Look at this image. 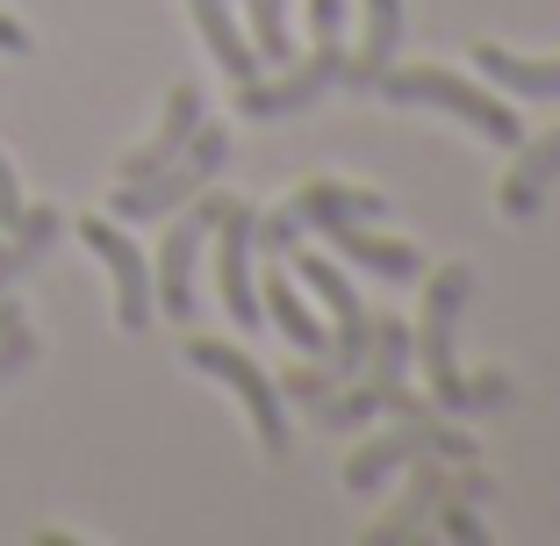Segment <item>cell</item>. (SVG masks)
I'll use <instances>...</instances> for the list:
<instances>
[{"label":"cell","mask_w":560,"mask_h":546,"mask_svg":"<svg viewBox=\"0 0 560 546\" xmlns=\"http://www.w3.org/2000/svg\"><path fill=\"white\" fill-rule=\"evenodd\" d=\"M467 295H475V274L467 266H431L424 281V316H417L410 332V352L424 360V381H431V410L445 417H467V410H503L511 403V381L503 374H460V360H453V324H460Z\"/></svg>","instance_id":"cell-1"},{"label":"cell","mask_w":560,"mask_h":546,"mask_svg":"<svg viewBox=\"0 0 560 546\" xmlns=\"http://www.w3.org/2000/svg\"><path fill=\"white\" fill-rule=\"evenodd\" d=\"M381 94L388 101H402V108H445V116H460L467 130H481L489 144H517V108L511 101H495L489 86H475V80H460V72H445V66H388L381 72Z\"/></svg>","instance_id":"cell-2"},{"label":"cell","mask_w":560,"mask_h":546,"mask_svg":"<svg viewBox=\"0 0 560 546\" xmlns=\"http://www.w3.org/2000/svg\"><path fill=\"white\" fill-rule=\"evenodd\" d=\"M223 159H231V130H223V123H201V130L187 137L180 159H165L159 173H144V181H122V187H116V216H122V223L173 216L180 201H195L201 187L223 173Z\"/></svg>","instance_id":"cell-3"},{"label":"cell","mask_w":560,"mask_h":546,"mask_svg":"<svg viewBox=\"0 0 560 546\" xmlns=\"http://www.w3.org/2000/svg\"><path fill=\"white\" fill-rule=\"evenodd\" d=\"M417 453H439V461L460 467V461H475V439L453 431V425H445V410H431V403H424V410H410L396 431H374V439L352 453V461H346V489H360V497H366V489H381L388 475H402Z\"/></svg>","instance_id":"cell-4"},{"label":"cell","mask_w":560,"mask_h":546,"mask_svg":"<svg viewBox=\"0 0 560 546\" xmlns=\"http://www.w3.org/2000/svg\"><path fill=\"white\" fill-rule=\"evenodd\" d=\"M288 259V274H295L302 288H316V302L330 310V374L346 381V374H360L366 367V338H374V316H366V295L346 281V266L338 259H324V252H302V245H288L280 252Z\"/></svg>","instance_id":"cell-5"},{"label":"cell","mask_w":560,"mask_h":546,"mask_svg":"<svg viewBox=\"0 0 560 546\" xmlns=\"http://www.w3.org/2000/svg\"><path fill=\"white\" fill-rule=\"evenodd\" d=\"M187 367H201V374H215L223 388H231L237 403H245V417H252V431H259V446L273 453H288V396H280V381L266 374L252 352H237V346H223V338H187Z\"/></svg>","instance_id":"cell-6"},{"label":"cell","mask_w":560,"mask_h":546,"mask_svg":"<svg viewBox=\"0 0 560 546\" xmlns=\"http://www.w3.org/2000/svg\"><path fill=\"white\" fill-rule=\"evenodd\" d=\"M223 209H231L223 195L180 201V209H173V231H165L159 266H151V302H159L173 324H187V316H195V259H201V237L215 231V216H223Z\"/></svg>","instance_id":"cell-7"},{"label":"cell","mask_w":560,"mask_h":546,"mask_svg":"<svg viewBox=\"0 0 560 546\" xmlns=\"http://www.w3.org/2000/svg\"><path fill=\"white\" fill-rule=\"evenodd\" d=\"M338 80H346V44H338V36H316V50L295 58V66H280V80H245L237 86V108L259 116V123L302 116V108H316Z\"/></svg>","instance_id":"cell-8"},{"label":"cell","mask_w":560,"mask_h":546,"mask_svg":"<svg viewBox=\"0 0 560 546\" xmlns=\"http://www.w3.org/2000/svg\"><path fill=\"white\" fill-rule=\"evenodd\" d=\"M252 223L259 216L245 209V201H231V209L215 216V288H223V310H231V324H245V332H259V281H252Z\"/></svg>","instance_id":"cell-9"},{"label":"cell","mask_w":560,"mask_h":546,"mask_svg":"<svg viewBox=\"0 0 560 546\" xmlns=\"http://www.w3.org/2000/svg\"><path fill=\"white\" fill-rule=\"evenodd\" d=\"M80 237H86V252H101V266L116 274V324H122V332H144L151 316H159V302H151V266H144V252H137L130 237L108 223V216H80Z\"/></svg>","instance_id":"cell-10"},{"label":"cell","mask_w":560,"mask_h":546,"mask_svg":"<svg viewBox=\"0 0 560 546\" xmlns=\"http://www.w3.org/2000/svg\"><path fill=\"white\" fill-rule=\"evenodd\" d=\"M302 410L316 417V431H352V425H366V417H410V410H424V396H410L402 381H352V388H324V396H310Z\"/></svg>","instance_id":"cell-11"},{"label":"cell","mask_w":560,"mask_h":546,"mask_svg":"<svg viewBox=\"0 0 560 546\" xmlns=\"http://www.w3.org/2000/svg\"><path fill=\"white\" fill-rule=\"evenodd\" d=\"M445 481H453V461H439V453H417L402 503H396L388 518H374V525H366V546H388V539H410V532H424V525H431V503L445 497Z\"/></svg>","instance_id":"cell-12"},{"label":"cell","mask_w":560,"mask_h":546,"mask_svg":"<svg viewBox=\"0 0 560 546\" xmlns=\"http://www.w3.org/2000/svg\"><path fill=\"white\" fill-rule=\"evenodd\" d=\"M259 310L280 324V338L302 352H316V360H330V324L302 302V281L288 274V266H273V274H259Z\"/></svg>","instance_id":"cell-13"},{"label":"cell","mask_w":560,"mask_h":546,"mask_svg":"<svg viewBox=\"0 0 560 546\" xmlns=\"http://www.w3.org/2000/svg\"><path fill=\"white\" fill-rule=\"evenodd\" d=\"M280 209L295 216L302 231H316V237H324L330 223H352V216L366 223V216H381V209H388V195H381V187H346V181H310L302 195H288V201H280Z\"/></svg>","instance_id":"cell-14"},{"label":"cell","mask_w":560,"mask_h":546,"mask_svg":"<svg viewBox=\"0 0 560 546\" xmlns=\"http://www.w3.org/2000/svg\"><path fill=\"white\" fill-rule=\"evenodd\" d=\"M330 245L346 252L352 266H366V274H381V281H417V274H424V252L417 245H402V237H381V231H366L360 216H352V223H330Z\"/></svg>","instance_id":"cell-15"},{"label":"cell","mask_w":560,"mask_h":546,"mask_svg":"<svg viewBox=\"0 0 560 546\" xmlns=\"http://www.w3.org/2000/svg\"><path fill=\"white\" fill-rule=\"evenodd\" d=\"M201 130V94L195 86H173V101H165V116H159V130H151V144H137L130 159H122V181H144V173H159L165 159H180L187 151V137Z\"/></svg>","instance_id":"cell-16"},{"label":"cell","mask_w":560,"mask_h":546,"mask_svg":"<svg viewBox=\"0 0 560 546\" xmlns=\"http://www.w3.org/2000/svg\"><path fill=\"white\" fill-rule=\"evenodd\" d=\"M475 66L489 86L517 101H560V58H525V50H503V44H475Z\"/></svg>","instance_id":"cell-17"},{"label":"cell","mask_w":560,"mask_h":546,"mask_svg":"<svg viewBox=\"0 0 560 546\" xmlns=\"http://www.w3.org/2000/svg\"><path fill=\"white\" fill-rule=\"evenodd\" d=\"M553 181H560V130L517 151V166L503 173V216H511V223H532V216H539V201H546V187H553Z\"/></svg>","instance_id":"cell-18"},{"label":"cell","mask_w":560,"mask_h":546,"mask_svg":"<svg viewBox=\"0 0 560 546\" xmlns=\"http://www.w3.org/2000/svg\"><path fill=\"white\" fill-rule=\"evenodd\" d=\"M396 50H402V0H366V36H360V50H346V80L374 86L396 66Z\"/></svg>","instance_id":"cell-19"},{"label":"cell","mask_w":560,"mask_h":546,"mask_svg":"<svg viewBox=\"0 0 560 546\" xmlns=\"http://www.w3.org/2000/svg\"><path fill=\"white\" fill-rule=\"evenodd\" d=\"M187 8H195V30L209 36L215 66L231 72L237 86L259 80V50H252V36H245V30H237V8H231V0H187Z\"/></svg>","instance_id":"cell-20"},{"label":"cell","mask_w":560,"mask_h":546,"mask_svg":"<svg viewBox=\"0 0 560 546\" xmlns=\"http://www.w3.org/2000/svg\"><path fill=\"white\" fill-rule=\"evenodd\" d=\"M58 231H66L58 209H22V223L8 231V245H0V295H8V281H22V274L58 245Z\"/></svg>","instance_id":"cell-21"},{"label":"cell","mask_w":560,"mask_h":546,"mask_svg":"<svg viewBox=\"0 0 560 546\" xmlns=\"http://www.w3.org/2000/svg\"><path fill=\"white\" fill-rule=\"evenodd\" d=\"M252 15V50H259V66H288L295 50H288V0H245Z\"/></svg>","instance_id":"cell-22"},{"label":"cell","mask_w":560,"mask_h":546,"mask_svg":"<svg viewBox=\"0 0 560 546\" xmlns=\"http://www.w3.org/2000/svg\"><path fill=\"white\" fill-rule=\"evenodd\" d=\"M30 360H36V338L22 332V324H15V332H0V381H15Z\"/></svg>","instance_id":"cell-23"},{"label":"cell","mask_w":560,"mask_h":546,"mask_svg":"<svg viewBox=\"0 0 560 546\" xmlns=\"http://www.w3.org/2000/svg\"><path fill=\"white\" fill-rule=\"evenodd\" d=\"M15 223H22V187H15V166L0 159V237L15 231Z\"/></svg>","instance_id":"cell-24"},{"label":"cell","mask_w":560,"mask_h":546,"mask_svg":"<svg viewBox=\"0 0 560 546\" xmlns=\"http://www.w3.org/2000/svg\"><path fill=\"white\" fill-rule=\"evenodd\" d=\"M310 30L338 36V30H346V0H310Z\"/></svg>","instance_id":"cell-25"},{"label":"cell","mask_w":560,"mask_h":546,"mask_svg":"<svg viewBox=\"0 0 560 546\" xmlns=\"http://www.w3.org/2000/svg\"><path fill=\"white\" fill-rule=\"evenodd\" d=\"M0 50H8V58H22V50H30V30H22L15 15H0Z\"/></svg>","instance_id":"cell-26"},{"label":"cell","mask_w":560,"mask_h":546,"mask_svg":"<svg viewBox=\"0 0 560 546\" xmlns=\"http://www.w3.org/2000/svg\"><path fill=\"white\" fill-rule=\"evenodd\" d=\"M15 324H22V310H15L8 295H0V332H15Z\"/></svg>","instance_id":"cell-27"},{"label":"cell","mask_w":560,"mask_h":546,"mask_svg":"<svg viewBox=\"0 0 560 546\" xmlns=\"http://www.w3.org/2000/svg\"><path fill=\"white\" fill-rule=\"evenodd\" d=\"M0 245H8V237H0Z\"/></svg>","instance_id":"cell-28"}]
</instances>
